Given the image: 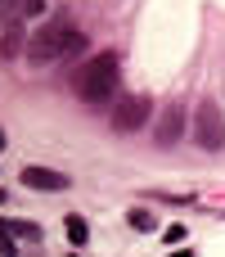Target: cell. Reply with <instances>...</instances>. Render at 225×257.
<instances>
[{
    "label": "cell",
    "mask_w": 225,
    "mask_h": 257,
    "mask_svg": "<svg viewBox=\"0 0 225 257\" xmlns=\"http://www.w3.org/2000/svg\"><path fill=\"white\" fill-rule=\"evenodd\" d=\"M117 81H122V59H117L113 50L86 59V63L72 72V90H77L86 104H108V99L117 95Z\"/></svg>",
    "instance_id": "1"
},
{
    "label": "cell",
    "mask_w": 225,
    "mask_h": 257,
    "mask_svg": "<svg viewBox=\"0 0 225 257\" xmlns=\"http://www.w3.org/2000/svg\"><path fill=\"white\" fill-rule=\"evenodd\" d=\"M86 36L81 32H72V27H63V23H45L32 41H27V59L32 63H72V59H81L86 54Z\"/></svg>",
    "instance_id": "2"
},
{
    "label": "cell",
    "mask_w": 225,
    "mask_h": 257,
    "mask_svg": "<svg viewBox=\"0 0 225 257\" xmlns=\"http://www.w3.org/2000/svg\"><path fill=\"white\" fill-rule=\"evenodd\" d=\"M194 140H198V149H207V154L225 149V113L216 108V99H198V113H194Z\"/></svg>",
    "instance_id": "3"
},
{
    "label": "cell",
    "mask_w": 225,
    "mask_h": 257,
    "mask_svg": "<svg viewBox=\"0 0 225 257\" xmlns=\"http://www.w3.org/2000/svg\"><path fill=\"white\" fill-rule=\"evenodd\" d=\"M144 117H149V95H131V99H122V104L113 108V126H117L122 136L140 131V126H144Z\"/></svg>",
    "instance_id": "4"
},
{
    "label": "cell",
    "mask_w": 225,
    "mask_h": 257,
    "mask_svg": "<svg viewBox=\"0 0 225 257\" xmlns=\"http://www.w3.org/2000/svg\"><path fill=\"white\" fill-rule=\"evenodd\" d=\"M18 181L27 185V190H41V194H59V190H68L72 181L63 176V172H54V167H23L18 172Z\"/></svg>",
    "instance_id": "5"
},
{
    "label": "cell",
    "mask_w": 225,
    "mask_h": 257,
    "mask_svg": "<svg viewBox=\"0 0 225 257\" xmlns=\"http://www.w3.org/2000/svg\"><path fill=\"white\" fill-rule=\"evenodd\" d=\"M180 131H185V104H171V108L158 117V131H153V140H158L162 149H171V145L180 140Z\"/></svg>",
    "instance_id": "6"
},
{
    "label": "cell",
    "mask_w": 225,
    "mask_h": 257,
    "mask_svg": "<svg viewBox=\"0 0 225 257\" xmlns=\"http://www.w3.org/2000/svg\"><path fill=\"white\" fill-rule=\"evenodd\" d=\"M18 50H27V32H23V23H18V18H9V23H5L0 54H5V59H18Z\"/></svg>",
    "instance_id": "7"
},
{
    "label": "cell",
    "mask_w": 225,
    "mask_h": 257,
    "mask_svg": "<svg viewBox=\"0 0 225 257\" xmlns=\"http://www.w3.org/2000/svg\"><path fill=\"white\" fill-rule=\"evenodd\" d=\"M63 230H68V239H72L77 248L90 239V226H86V217H77V212H72V217H63Z\"/></svg>",
    "instance_id": "8"
},
{
    "label": "cell",
    "mask_w": 225,
    "mask_h": 257,
    "mask_svg": "<svg viewBox=\"0 0 225 257\" xmlns=\"http://www.w3.org/2000/svg\"><path fill=\"white\" fill-rule=\"evenodd\" d=\"M0 257H18V244H14V230H9V221H0Z\"/></svg>",
    "instance_id": "9"
},
{
    "label": "cell",
    "mask_w": 225,
    "mask_h": 257,
    "mask_svg": "<svg viewBox=\"0 0 225 257\" xmlns=\"http://www.w3.org/2000/svg\"><path fill=\"white\" fill-rule=\"evenodd\" d=\"M126 221H131L135 230H153V226H158V221H153V217H149L144 208H131V212H126Z\"/></svg>",
    "instance_id": "10"
},
{
    "label": "cell",
    "mask_w": 225,
    "mask_h": 257,
    "mask_svg": "<svg viewBox=\"0 0 225 257\" xmlns=\"http://www.w3.org/2000/svg\"><path fill=\"white\" fill-rule=\"evenodd\" d=\"M9 230L23 235V239H41V226H32V221H9Z\"/></svg>",
    "instance_id": "11"
},
{
    "label": "cell",
    "mask_w": 225,
    "mask_h": 257,
    "mask_svg": "<svg viewBox=\"0 0 225 257\" xmlns=\"http://www.w3.org/2000/svg\"><path fill=\"white\" fill-rule=\"evenodd\" d=\"M45 0H18V14H41Z\"/></svg>",
    "instance_id": "12"
},
{
    "label": "cell",
    "mask_w": 225,
    "mask_h": 257,
    "mask_svg": "<svg viewBox=\"0 0 225 257\" xmlns=\"http://www.w3.org/2000/svg\"><path fill=\"white\" fill-rule=\"evenodd\" d=\"M185 239V226H167V244H180Z\"/></svg>",
    "instance_id": "13"
},
{
    "label": "cell",
    "mask_w": 225,
    "mask_h": 257,
    "mask_svg": "<svg viewBox=\"0 0 225 257\" xmlns=\"http://www.w3.org/2000/svg\"><path fill=\"white\" fill-rule=\"evenodd\" d=\"M171 257H198V253H189V248H176V253H171Z\"/></svg>",
    "instance_id": "14"
},
{
    "label": "cell",
    "mask_w": 225,
    "mask_h": 257,
    "mask_svg": "<svg viewBox=\"0 0 225 257\" xmlns=\"http://www.w3.org/2000/svg\"><path fill=\"white\" fill-rule=\"evenodd\" d=\"M5 199H9V194H5V190H0V203H5Z\"/></svg>",
    "instance_id": "15"
},
{
    "label": "cell",
    "mask_w": 225,
    "mask_h": 257,
    "mask_svg": "<svg viewBox=\"0 0 225 257\" xmlns=\"http://www.w3.org/2000/svg\"><path fill=\"white\" fill-rule=\"evenodd\" d=\"M0 149H5V131H0Z\"/></svg>",
    "instance_id": "16"
},
{
    "label": "cell",
    "mask_w": 225,
    "mask_h": 257,
    "mask_svg": "<svg viewBox=\"0 0 225 257\" xmlns=\"http://www.w3.org/2000/svg\"><path fill=\"white\" fill-rule=\"evenodd\" d=\"M72 257H81V253H72Z\"/></svg>",
    "instance_id": "17"
}]
</instances>
